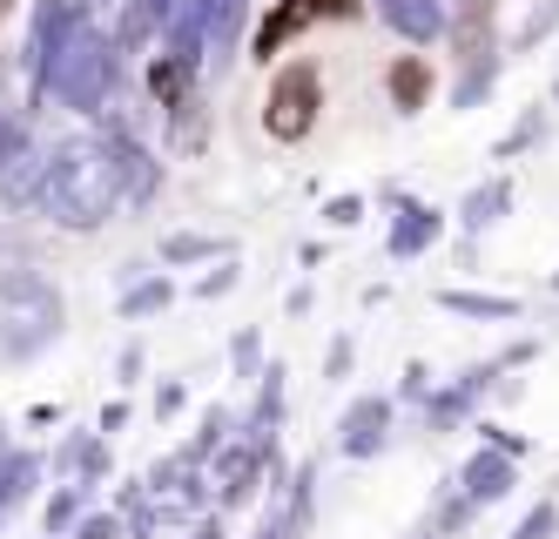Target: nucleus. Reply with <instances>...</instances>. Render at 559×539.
Returning a JSON list of instances; mask_svg holds the SVG:
<instances>
[{
	"label": "nucleus",
	"instance_id": "obj_1",
	"mask_svg": "<svg viewBox=\"0 0 559 539\" xmlns=\"http://www.w3.org/2000/svg\"><path fill=\"white\" fill-rule=\"evenodd\" d=\"M317 108H324V74H317L310 61L276 68L270 102H263V129H270L276 142H304V136L317 129Z\"/></svg>",
	"mask_w": 559,
	"mask_h": 539
},
{
	"label": "nucleus",
	"instance_id": "obj_2",
	"mask_svg": "<svg viewBox=\"0 0 559 539\" xmlns=\"http://www.w3.org/2000/svg\"><path fill=\"white\" fill-rule=\"evenodd\" d=\"M324 21H357V0H276L257 27V61H276L297 34L324 27Z\"/></svg>",
	"mask_w": 559,
	"mask_h": 539
},
{
	"label": "nucleus",
	"instance_id": "obj_3",
	"mask_svg": "<svg viewBox=\"0 0 559 539\" xmlns=\"http://www.w3.org/2000/svg\"><path fill=\"white\" fill-rule=\"evenodd\" d=\"M384 81H391V102H397V108H425V102H431V68H425L418 55L391 61V74H384Z\"/></svg>",
	"mask_w": 559,
	"mask_h": 539
},
{
	"label": "nucleus",
	"instance_id": "obj_4",
	"mask_svg": "<svg viewBox=\"0 0 559 539\" xmlns=\"http://www.w3.org/2000/svg\"><path fill=\"white\" fill-rule=\"evenodd\" d=\"M0 14H8V0H0Z\"/></svg>",
	"mask_w": 559,
	"mask_h": 539
}]
</instances>
